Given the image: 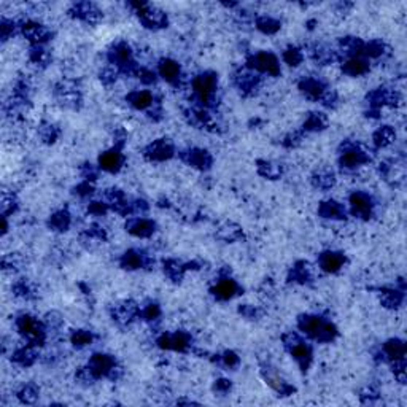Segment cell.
Here are the masks:
<instances>
[{"instance_id": "obj_1", "label": "cell", "mask_w": 407, "mask_h": 407, "mask_svg": "<svg viewBox=\"0 0 407 407\" xmlns=\"http://www.w3.org/2000/svg\"><path fill=\"white\" fill-rule=\"evenodd\" d=\"M215 89H216V78L213 75L205 73V75H201L199 78H196L194 92L202 104H210V100H212L215 94Z\"/></svg>"}, {"instance_id": "obj_2", "label": "cell", "mask_w": 407, "mask_h": 407, "mask_svg": "<svg viewBox=\"0 0 407 407\" xmlns=\"http://www.w3.org/2000/svg\"><path fill=\"white\" fill-rule=\"evenodd\" d=\"M255 64H252L253 67H256L258 70H261V72H266V73H271V75H277L280 72V67H278V61L275 59V56L271 53H263V54H258V56L253 59Z\"/></svg>"}, {"instance_id": "obj_3", "label": "cell", "mask_w": 407, "mask_h": 407, "mask_svg": "<svg viewBox=\"0 0 407 407\" xmlns=\"http://www.w3.org/2000/svg\"><path fill=\"white\" fill-rule=\"evenodd\" d=\"M113 369H115V364L112 361V358H108L105 355H94V358L91 359L89 371L92 375H108L112 374Z\"/></svg>"}, {"instance_id": "obj_4", "label": "cell", "mask_w": 407, "mask_h": 407, "mask_svg": "<svg viewBox=\"0 0 407 407\" xmlns=\"http://www.w3.org/2000/svg\"><path fill=\"white\" fill-rule=\"evenodd\" d=\"M326 325L328 323L322 322V320L317 318V317H305V318L301 320V330L304 333H307L309 336H312V338H317V339L322 338Z\"/></svg>"}, {"instance_id": "obj_5", "label": "cell", "mask_w": 407, "mask_h": 407, "mask_svg": "<svg viewBox=\"0 0 407 407\" xmlns=\"http://www.w3.org/2000/svg\"><path fill=\"white\" fill-rule=\"evenodd\" d=\"M350 204H351V208H353V213L355 215H359V216H367L371 213V199L367 198L366 194L363 193H356L350 198Z\"/></svg>"}, {"instance_id": "obj_6", "label": "cell", "mask_w": 407, "mask_h": 407, "mask_svg": "<svg viewBox=\"0 0 407 407\" xmlns=\"http://www.w3.org/2000/svg\"><path fill=\"white\" fill-rule=\"evenodd\" d=\"M366 159L367 158H366L364 151L358 146H348V148H345V151L342 153V164L345 167H355V166H358V164L364 162Z\"/></svg>"}, {"instance_id": "obj_7", "label": "cell", "mask_w": 407, "mask_h": 407, "mask_svg": "<svg viewBox=\"0 0 407 407\" xmlns=\"http://www.w3.org/2000/svg\"><path fill=\"white\" fill-rule=\"evenodd\" d=\"M123 158L118 151H107L100 156V167L108 172H115L121 167Z\"/></svg>"}, {"instance_id": "obj_8", "label": "cell", "mask_w": 407, "mask_h": 407, "mask_svg": "<svg viewBox=\"0 0 407 407\" xmlns=\"http://www.w3.org/2000/svg\"><path fill=\"white\" fill-rule=\"evenodd\" d=\"M343 256L339 255V253H331V252H328V253H323L322 256V260H320V264H322V268L328 272H336V271H339L342 268V264H343Z\"/></svg>"}, {"instance_id": "obj_9", "label": "cell", "mask_w": 407, "mask_h": 407, "mask_svg": "<svg viewBox=\"0 0 407 407\" xmlns=\"http://www.w3.org/2000/svg\"><path fill=\"white\" fill-rule=\"evenodd\" d=\"M213 293L216 297H220V299H229L234 294L237 293V285L234 283L232 280L229 278H224L221 281H218V285L215 286Z\"/></svg>"}, {"instance_id": "obj_10", "label": "cell", "mask_w": 407, "mask_h": 407, "mask_svg": "<svg viewBox=\"0 0 407 407\" xmlns=\"http://www.w3.org/2000/svg\"><path fill=\"white\" fill-rule=\"evenodd\" d=\"M159 73L161 76L164 78V80H167V81H177L178 80V76H180V67L177 62L174 61H162L161 62V66H159Z\"/></svg>"}, {"instance_id": "obj_11", "label": "cell", "mask_w": 407, "mask_h": 407, "mask_svg": "<svg viewBox=\"0 0 407 407\" xmlns=\"http://www.w3.org/2000/svg\"><path fill=\"white\" fill-rule=\"evenodd\" d=\"M301 88H302V91L307 94L309 97H312V99H322L323 97V94H325V86L320 83V81H317V80H312V78H309V80H305V81H302V84H301Z\"/></svg>"}, {"instance_id": "obj_12", "label": "cell", "mask_w": 407, "mask_h": 407, "mask_svg": "<svg viewBox=\"0 0 407 407\" xmlns=\"http://www.w3.org/2000/svg\"><path fill=\"white\" fill-rule=\"evenodd\" d=\"M18 328L22 334H26V336H29V338H34V339H38V336L42 334L40 330H38L37 322L30 317H21L18 322Z\"/></svg>"}, {"instance_id": "obj_13", "label": "cell", "mask_w": 407, "mask_h": 407, "mask_svg": "<svg viewBox=\"0 0 407 407\" xmlns=\"http://www.w3.org/2000/svg\"><path fill=\"white\" fill-rule=\"evenodd\" d=\"M172 153H174V150L167 142H156L148 150V156L151 159H167L172 156Z\"/></svg>"}, {"instance_id": "obj_14", "label": "cell", "mask_w": 407, "mask_h": 407, "mask_svg": "<svg viewBox=\"0 0 407 407\" xmlns=\"http://www.w3.org/2000/svg\"><path fill=\"white\" fill-rule=\"evenodd\" d=\"M138 14L142 16L143 22L148 26V27H158V26H162L166 18H164V14L161 11H154V10H140Z\"/></svg>"}, {"instance_id": "obj_15", "label": "cell", "mask_w": 407, "mask_h": 407, "mask_svg": "<svg viewBox=\"0 0 407 407\" xmlns=\"http://www.w3.org/2000/svg\"><path fill=\"white\" fill-rule=\"evenodd\" d=\"M153 223H150L148 220H136L129 224V231L132 234H136V236H140V237H146L150 236L153 232Z\"/></svg>"}, {"instance_id": "obj_16", "label": "cell", "mask_w": 407, "mask_h": 407, "mask_svg": "<svg viewBox=\"0 0 407 407\" xmlns=\"http://www.w3.org/2000/svg\"><path fill=\"white\" fill-rule=\"evenodd\" d=\"M131 104L137 107V108H146L148 105H151V102H153V97H151V94L150 92H146V91H138V92H134V94H131Z\"/></svg>"}, {"instance_id": "obj_17", "label": "cell", "mask_w": 407, "mask_h": 407, "mask_svg": "<svg viewBox=\"0 0 407 407\" xmlns=\"http://www.w3.org/2000/svg\"><path fill=\"white\" fill-rule=\"evenodd\" d=\"M367 70V64L364 61H361L359 58H353L350 59L345 64V72L350 75H361Z\"/></svg>"}, {"instance_id": "obj_18", "label": "cell", "mask_w": 407, "mask_h": 407, "mask_svg": "<svg viewBox=\"0 0 407 407\" xmlns=\"http://www.w3.org/2000/svg\"><path fill=\"white\" fill-rule=\"evenodd\" d=\"M143 263H145L143 256L140 253H136V252H129L123 258V266L124 268H129V269H137V268H140V266H143Z\"/></svg>"}, {"instance_id": "obj_19", "label": "cell", "mask_w": 407, "mask_h": 407, "mask_svg": "<svg viewBox=\"0 0 407 407\" xmlns=\"http://www.w3.org/2000/svg\"><path fill=\"white\" fill-rule=\"evenodd\" d=\"M188 161H190L193 166L198 167H207L210 164V156L205 151H190L188 154Z\"/></svg>"}, {"instance_id": "obj_20", "label": "cell", "mask_w": 407, "mask_h": 407, "mask_svg": "<svg viewBox=\"0 0 407 407\" xmlns=\"http://www.w3.org/2000/svg\"><path fill=\"white\" fill-rule=\"evenodd\" d=\"M322 213L328 218H339L343 213V208L336 202H325L322 205Z\"/></svg>"}, {"instance_id": "obj_21", "label": "cell", "mask_w": 407, "mask_h": 407, "mask_svg": "<svg viewBox=\"0 0 407 407\" xmlns=\"http://www.w3.org/2000/svg\"><path fill=\"white\" fill-rule=\"evenodd\" d=\"M387 353L388 356L395 358V359H401L404 355V343L399 340H393L387 343Z\"/></svg>"}, {"instance_id": "obj_22", "label": "cell", "mask_w": 407, "mask_h": 407, "mask_svg": "<svg viewBox=\"0 0 407 407\" xmlns=\"http://www.w3.org/2000/svg\"><path fill=\"white\" fill-rule=\"evenodd\" d=\"M24 34L29 38H32V40H42V38L46 37V30L37 24H27L24 27Z\"/></svg>"}, {"instance_id": "obj_23", "label": "cell", "mask_w": 407, "mask_h": 407, "mask_svg": "<svg viewBox=\"0 0 407 407\" xmlns=\"http://www.w3.org/2000/svg\"><path fill=\"white\" fill-rule=\"evenodd\" d=\"M113 56H115V61L118 62L120 66H124V64H128L131 59V50L128 48V46L121 45L113 51Z\"/></svg>"}, {"instance_id": "obj_24", "label": "cell", "mask_w": 407, "mask_h": 407, "mask_svg": "<svg viewBox=\"0 0 407 407\" xmlns=\"http://www.w3.org/2000/svg\"><path fill=\"white\" fill-rule=\"evenodd\" d=\"M393 140V131L390 128H382L377 134H375V142L379 145H387Z\"/></svg>"}, {"instance_id": "obj_25", "label": "cell", "mask_w": 407, "mask_h": 407, "mask_svg": "<svg viewBox=\"0 0 407 407\" xmlns=\"http://www.w3.org/2000/svg\"><path fill=\"white\" fill-rule=\"evenodd\" d=\"M285 61L288 62L289 66H297L299 62L302 61V54L299 50H296V48H291V50H288L285 53Z\"/></svg>"}, {"instance_id": "obj_26", "label": "cell", "mask_w": 407, "mask_h": 407, "mask_svg": "<svg viewBox=\"0 0 407 407\" xmlns=\"http://www.w3.org/2000/svg\"><path fill=\"white\" fill-rule=\"evenodd\" d=\"M51 223H53L54 228H58V229H66V228H67V224H68V216H67V213H58V215H54V216H53Z\"/></svg>"}, {"instance_id": "obj_27", "label": "cell", "mask_w": 407, "mask_h": 407, "mask_svg": "<svg viewBox=\"0 0 407 407\" xmlns=\"http://www.w3.org/2000/svg\"><path fill=\"white\" fill-rule=\"evenodd\" d=\"M325 124V118L322 115H312L310 118H309V121H307V124H305V126H307V129H320Z\"/></svg>"}, {"instance_id": "obj_28", "label": "cell", "mask_w": 407, "mask_h": 407, "mask_svg": "<svg viewBox=\"0 0 407 407\" xmlns=\"http://www.w3.org/2000/svg\"><path fill=\"white\" fill-rule=\"evenodd\" d=\"M258 26H260V29L264 30V32H275V30L278 29V22L268 18V19H261Z\"/></svg>"}, {"instance_id": "obj_29", "label": "cell", "mask_w": 407, "mask_h": 407, "mask_svg": "<svg viewBox=\"0 0 407 407\" xmlns=\"http://www.w3.org/2000/svg\"><path fill=\"white\" fill-rule=\"evenodd\" d=\"M91 342V334L89 333H84V331H78L75 336H73V343L75 345H86V343Z\"/></svg>"}, {"instance_id": "obj_30", "label": "cell", "mask_w": 407, "mask_h": 407, "mask_svg": "<svg viewBox=\"0 0 407 407\" xmlns=\"http://www.w3.org/2000/svg\"><path fill=\"white\" fill-rule=\"evenodd\" d=\"M318 186H323V188H328L334 183V177L333 175H320L318 180H317Z\"/></svg>"}, {"instance_id": "obj_31", "label": "cell", "mask_w": 407, "mask_h": 407, "mask_svg": "<svg viewBox=\"0 0 407 407\" xmlns=\"http://www.w3.org/2000/svg\"><path fill=\"white\" fill-rule=\"evenodd\" d=\"M158 315H159L158 305H150V307H148V309L145 310V317H146L148 320H153V318H156Z\"/></svg>"}, {"instance_id": "obj_32", "label": "cell", "mask_w": 407, "mask_h": 407, "mask_svg": "<svg viewBox=\"0 0 407 407\" xmlns=\"http://www.w3.org/2000/svg\"><path fill=\"white\" fill-rule=\"evenodd\" d=\"M224 363L226 364H229V366H234L237 363V356L234 355V353H226V356H224Z\"/></svg>"}]
</instances>
